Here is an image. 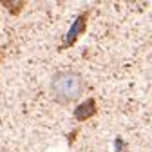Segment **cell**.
<instances>
[{
  "label": "cell",
  "instance_id": "obj_5",
  "mask_svg": "<svg viewBox=\"0 0 152 152\" xmlns=\"http://www.w3.org/2000/svg\"><path fill=\"white\" fill-rule=\"evenodd\" d=\"M4 56H6V49H4V47H0V64H2Z\"/></svg>",
  "mask_w": 152,
  "mask_h": 152
},
{
  "label": "cell",
  "instance_id": "obj_1",
  "mask_svg": "<svg viewBox=\"0 0 152 152\" xmlns=\"http://www.w3.org/2000/svg\"><path fill=\"white\" fill-rule=\"evenodd\" d=\"M85 78L78 71H58L53 74L49 82V92L54 103L62 107H67L71 103H76L82 94L85 92Z\"/></svg>",
  "mask_w": 152,
  "mask_h": 152
},
{
  "label": "cell",
  "instance_id": "obj_3",
  "mask_svg": "<svg viewBox=\"0 0 152 152\" xmlns=\"http://www.w3.org/2000/svg\"><path fill=\"white\" fill-rule=\"evenodd\" d=\"M98 112H100V107L96 103V98H87L85 102H82V103H78V105L74 107L72 118L78 121V123H83V121L94 118Z\"/></svg>",
  "mask_w": 152,
  "mask_h": 152
},
{
  "label": "cell",
  "instance_id": "obj_2",
  "mask_svg": "<svg viewBox=\"0 0 152 152\" xmlns=\"http://www.w3.org/2000/svg\"><path fill=\"white\" fill-rule=\"evenodd\" d=\"M91 13H92V9H83V11L78 13V16H76L74 22L71 24L69 31L64 34L62 42H60V45H58V51H67V49H71V47L85 34V31H87V27H89V20H91Z\"/></svg>",
  "mask_w": 152,
  "mask_h": 152
},
{
  "label": "cell",
  "instance_id": "obj_4",
  "mask_svg": "<svg viewBox=\"0 0 152 152\" xmlns=\"http://www.w3.org/2000/svg\"><path fill=\"white\" fill-rule=\"evenodd\" d=\"M27 6V2H18V4H13V2H2V7H6L9 11L11 16H20L22 9Z\"/></svg>",
  "mask_w": 152,
  "mask_h": 152
}]
</instances>
